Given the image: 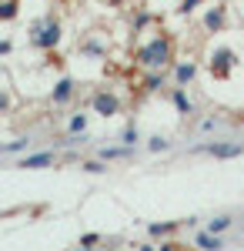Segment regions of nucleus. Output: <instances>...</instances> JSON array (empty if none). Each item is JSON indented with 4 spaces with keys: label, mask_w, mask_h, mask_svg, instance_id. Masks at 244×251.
Returning <instances> with one entry per match:
<instances>
[{
    "label": "nucleus",
    "mask_w": 244,
    "mask_h": 251,
    "mask_svg": "<svg viewBox=\"0 0 244 251\" xmlns=\"http://www.w3.org/2000/svg\"><path fill=\"white\" fill-rule=\"evenodd\" d=\"M137 64L144 67V71H164L171 60H174V40L164 37V34H157V37H150L144 47H137Z\"/></svg>",
    "instance_id": "nucleus-1"
},
{
    "label": "nucleus",
    "mask_w": 244,
    "mask_h": 251,
    "mask_svg": "<svg viewBox=\"0 0 244 251\" xmlns=\"http://www.w3.org/2000/svg\"><path fill=\"white\" fill-rule=\"evenodd\" d=\"M30 44H34L37 50H54L57 44H60V24H57L54 14H47L44 20H37V24L30 27Z\"/></svg>",
    "instance_id": "nucleus-2"
},
{
    "label": "nucleus",
    "mask_w": 244,
    "mask_h": 251,
    "mask_svg": "<svg viewBox=\"0 0 244 251\" xmlns=\"http://www.w3.org/2000/svg\"><path fill=\"white\" fill-rule=\"evenodd\" d=\"M238 64H241V60H238V54H234L231 47H214V54H211V60H207L211 74H214L218 80H227L231 74H234Z\"/></svg>",
    "instance_id": "nucleus-3"
},
{
    "label": "nucleus",
    "mask_w": 244,
    "mask_h": 251,
    "mask_svg": "<svg viewBox=\"0 0 244 251\" xmlns=\"http://www.w3.org/2000/svg\"><path fill=\"white\" fill-rule=\"evenodd\" d=\"M91 107H94V114H100V117L121 114V100H117V94H111V91H97V94L91 97Z\"/></svg>",
    "instance_id": "nucleus-4"
},
{
    "label": "nucleus",
    "mask_w": 244,
    "mask_h": 251,
    "mask_svg": "<svg viewBox=\"0 0 244 251\" xmlns=\"http://www.w3.org/2000/svg\"><path fill=\"white\" fill-rule=\"evenodd\" d=\"M77 94V80L74 77H60L54 84V91H50V104L54 107H64V104H71Z\"/></svg>",
    "instance_id": "nucleus-5"
},
{
    "label": "nucleus",
    "mask_w": 244,
    "mask_h": 251,
    "mask_svg": "<svg viewBox=\"0 0 244 251\" xmlns=\"http://www.w3.org/2000/svg\"><path fill=\"white\" fill-rule=\"evenodd\" d=\"M204 151L211 157H218V161H231V157L244 154V144H238V141H214V144H207Z\"/></svg>",
    "instance_id": "nucleus-6"
},
{
    "label": "nucleus",
    "mask_w": 244,
    "mask_h": 251,
    "mask_svg": "<svg viewBox=\"0 0 244 251\" xmlns=\"http://www.w3.org/2000/svg\"><path fill=\"white\" fill-rule=\"evenodd\" d=\"M57 157L54 151H34V154H24L17 161V168H24V171H40V168H50Z\"/></svg>",
    "instance_id": "nucleus-7"
},
{
    "label": "nucleus",
    "mask_w": 244,
    "mask_h": 251,
    "mask_svg": "<svg viewBox=\"0 0 244 251\" xmlns=\"http://www.w3.org/2000/svg\"><path fill=\"white\" fill-rule=\"evenodd\" d=\"M224 24H227V7L224 3H218V7H211L204 14V30H224Z\"/></svg>",
    "instance_id": "nucleus-8"
},
{
    "label": "nucleus",
    "mask_w": 244,
    "mask_h": 251,
    "mask_svg": "<svg viewBox=\"0 0 244 251\" xmlns=\"http://www.w3.org/2000/svg\"><path fill=\"white\" fill-rule=\"evenodd\" d=\"M194 221H197V218H188V221H168V225H150L147 234H150V238H161V241H164V238H171V234L177 231V228H184V225H194Z\"/></svg>",
    "instance_id": "nucleus-9"
},
{
    "label": "nucleus",
    "mask_w": 244,
    "mask_h": 251,
    "mask_svg": "<svg viewBox=\"0 0 244 251\" xmlns=\"http://www.w3.org/2000/svg\"><path fill=\"white\" fill-rule=\"evenodd\" d=\"M194 77H197V64H194V60H181V64L174 67V84L188 87V84H191Z\"/></svg>",
    "instance_id": "nucleus-10"
},
{
    "label": "nucleus",
    "mask_w": 244,
    "mask_h": 251,
    "mask_svg": "<svg viewBox=\"0 0 244 251\" xmlns=\"http://www.w3.org/2000/svg\"><path fill=\"white\" fill-rule=\"evenodd\" d=\"M194 245H197V248H207V251H218V248H224V238L204 228V231H197V234H194Z\"/></svg>",
    "instance_id": "nucleus-11"
},
{
    "label": "nucleus",
    "mask_w": 244,
    "mask_h": 251,
    "mask_svg": "<svg viewBox=\"0 0 244 251\" xmlns=\"http://www.w3.org/2000/svg\"><path fill=\"white\" fill-rule=\"evenodd\" d=\"M171 100H174V107H177L181 114H194V104H191V97L184 94V87H181V84L171 91Z\"/></svg>",
    "instance_id": "nucleus-12"
},
{
    "label": "nucleus",
    "mask_w": 244,
    "mask_h": 251,
    "mask_svg": "<svg viewBox=\"0 0 244 251\" xmlns=\"http://www.w3.org/2000/svg\"><path fill=\"white\" fill-rule=\"evenodd\" d=\"M231 225H234V218H231V214H218V218H211V221H207V231L224 234L227 228H231Z\"/></svg>",
    "instance_id": "nucleus-13"
},
{
    "label": "nucleus",
    "mask_w": 244,
    "mask_h": 251,
    "mask_svg": "<svg viewBox=\"0 0 244 251\" xmlns=\"http://www.w3.org/2000/svg\"><path fill=\"white\" fill-rule=\"evenodd\" d=\"M157 87H164V71H147V77H144V91L154 94Z\"/></svg>",
    "instance_id": "nucleus-14"
},
{
    "label": "nucleus",
    "mask_w": 244,
    "mask_h": 251,
    "mask_svg": "<svg viewBox=\"0 0 244 251\" xmlns=\"http://www.w3.org/2000/svg\"><path fill=\"white\" fill-rule=\"evenodd\" d=\"M27 148H30V137H17V141H10V144H3V148H0V154H20V151H27Z\"/></svg>",
    "instance_id": "nucleus-15"
},
{
    "label": "nucleus",
    "mask_w": 244,
    "mask_h": 251,
    "mask_svg": "<svg viewBox=\"0 0 244 251\" xmlns=\"http://www.w3.org/2000/svg\"><path fill=\"white\" fill-rule=\"evenodd\" d=\"M100 157L104 161H117V157H131V148L124 144V148H100Z\"/></svg>",
    "instance_id": "nucleus-16"
},
{
    "label": "nucleus",
    "mask_w": 244,
    "mask_h": 251,
    "mask_svg": "<svg viewBox=\"0 0 244 251\" xmlns=\"http://www.w3.org/2000/svg\"><path fill=\"white\" fill-rule=\"evenodd\" d=\"M67 131H71V134H84V131H87V114H74L67 121Z\"/></svg>",
    "instance_id": "nucleus-17"
},
{
    "label": "nucleus",
    "mask_w": 244,
    "mask_h": 251,
    "mask_svg": "<svg viewBox=\"0 0 244 251\" xmlns=\"http://www.w3.org/2000/svg\"><path fill=\"white\" fill-rule=\"evenodd\" d=\"M80 50H84V54H91V57H104V54H107V47H104V44H97V40H84V44H80Z\"/></svg>",
    "instance_id": "nucleus-18"
},
{
    "label": "nucleus",
    "mask_w": 244,
    "mask_h": 251,
    "mask_svg": "<svg viewBox=\"0 0 244 251\" xmlns=\"http://www.w3.org/2000/svg\"><path fill=\"white\" fill-rule=\"evenodd\" d=\"M137 141H141V131H137L134 124H127V127H124V134H121V144H127V148H134Z\"/></svg>",
    "instance_id": "nucleus-19"
},
{
    "label": "nucleus",
    "mask_w": 244,
    "mask_h": 251,
    "mask_svg": "<svg viewBox=\"0 0 244 251\" xmlns=\"http://www.w3.org/2000/svg\"><path fill=\"white\" fill-rule=\"evenodd\" d=\"M80 168H84L87 174H104L107 171V161H104V157H100V161H84Z\"/></svg>",
    "instance_id": "nucleus-20"
},
{
    "label": "nucleus",
    "mask_w": 244,
    "mask_h": 251,
    "mask_svg": "<svg viewBox=\"0 0 244 251\" xmlns=\"http://www.w3.org/2000/svg\"><path fill=\"white\" fill-rule=\"evenodd\" d=\"M201 3H204V0H181V7H177V14H181V17H188V14H194V10H197Z\"/></svg>",
    "instance_id": "nucleus-21"
},
{
    "label": "nucleus",
    "mask_w": 244,
    "mask_h": 251,
    "mask_svg": "<svg viewBox=\"0 0 244 251\" xmlns=\"http://www.w3.org/2000/svg\"><path fill=\"white\" fill-rule=\"evenodd\" d=\"M168 148H171V141H164V137H150V141H147V151H150V154L168 151Z\"/></svg>",
    "instance_id": "nucleus-22"
},
{
    "label": "nucleus",
    "mask_w": 244,
    "mask_h": 251,
    "mask_svg": "<svg viewBox=\"0 0 244 251\" xmlns=\"http://www.w3.org/2000/svg\"><path fill=\"white\" fill-rule=\"evenodd\" d=\"M0 17H3V20H14V17H17V0H7V3H3V10H0Z\"/></svg>",
    "instance_id": "nucleus-23"
},
{
    "label": "nucleus",
    "mask_w": 244,
    "mask_h": 251,
    "mask_svg": "<svg viewBox=\"0 0 244 251\" xmlns=\"http://www.w3.org/2000/svg\"><path fill=\"white\" fill-rule=\"evenodd\" d=\"M94 245H100V234H94V231L80 234V248H94Z\"/></svg>",
    "instance_id": "nucleus-24"
},
{
    "label": "nucleus",
    "mask_w": 244,
    "mask_h": 251,
    "mask_svg": "<svg viewBox=\"0 0 244 251\" xmlns=\"http://www.w3.org/2000/svg\"><path fill=\"white\" fill-rule=\"evenodd\" d=\"M147 24H150V14H144V10H141V14L134 17V30H141V27H147Z\"/></svg>",
    "instance_id": "nucleus-25"
},
{
    "label": "nucleus",
    "mask_w": 244,
    "mask_h": 251,
    "mask_svg": "<svg viewBox=\"0 0 244 251\" xmlns=\"http://www.w3.org/2000/svg\"><path fill=\"white\" fill-rule=\"evenodd\" d=\"M214 124H218V117H204V121H201V124H197V131H211V127H214Z\"/></svg>",
    "instance_id": "nucleus-26"
},
{
    "label": "nucleus",
    "mask_w": 244,
    "mask_h": 251,
    "mask_svg": "<svg viewBox=\"0 0 244 251\" xmlns=\"http://www.w3.org/2000/svg\"><path fill=\"white\" fill-rule=\"evenodd\" d=\"M104 3H111V7H124L127 0H104Z\"/></svg>",
    "instance_id": "nucleus-27"
}]
</instances>
